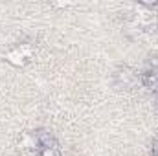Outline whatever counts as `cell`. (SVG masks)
I'll return each instance as SVG.
<instances>
[{
    "label": "cell",
    "mask_w": 158,
    "mask_h": 156,
    "mask_svg": "<svg viewBox=\"0 0 158 156\" xmlns=\"http://www.w3.org/2000/svg\"><path fill=\"white\" fill-rule=\"evenodd\" d=\"M24 59H26V57L20 53V50H13V51L7 53V61H9L11 64H17V66H19V64L24 63Z\"/></svg>",
    "instance_id": "1"
},
{
    "label": "cell",
    "mask_w": 158,
    "mask_h": 156,
    "mask_svg": "<svg viewBox=\"0 0 158 156\" xmlns=\"http://www.w3.org/2000/svg\"><path fill=\"white\" fill-rule=\"evenodd\" d=\"M42 156H57V153H55L53 149H50V147H48V149H46V151L42 153Z\"/></svg>",
    "instance_id": "2"
}]
</instances>
